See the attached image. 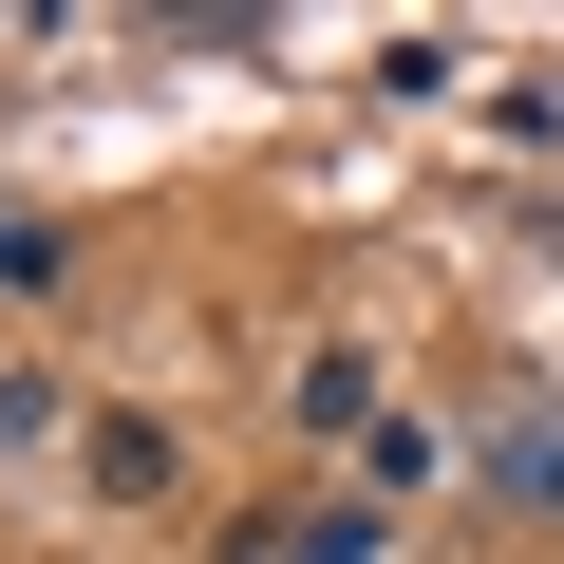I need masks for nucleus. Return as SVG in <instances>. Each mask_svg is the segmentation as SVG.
I'll list each match as a JSON object with an SVG mask.
<instances>
[{"mask_svg":"<svg viewBox=\"0 0 564 564\" xmlns=\"http://www.w3.org/2000/svg\"><path fill=\"white\" fill-rule=\"evenodd\" d=\"M470 470H489V508H527V527H545V508H564V414H489V452H470Z\"/></svg>","mask_w":564,"mask_h":564,"instance_id":"obj_1","label":"nucleus"},{"mask_svg":"<svg viewBox=\"0 0 564 564\" xmlns=\"http://www.w3.org/2000/svg\"><path fill=\"white\" fill-rule=\"evenodd\" d=\"M76 452H95V489H113V508H151V489H170V433H151V414H95Z\"/></svg>","mask_w":564,"mask_h":564,"instance_id":"obj_2","label":"nucleus"},{"mask_svg":"<svg viewBox=\"0 0 564 564\" xmlns=\"http://www.w3.org/2000/svg\"><path fill=\"white\" fill-rule=\"evenodd\" d=\"M302 433H377V358H302Z\"/></svg>","mask_w":564,"mask_h":564,"instance_id":"obj_3","label":"nucleus"},{"mask_svg":"<svg viewBox=\"0 0 564 564\" xmlns=\"http://www.w3.org/2000/svg\"><path fill=\"white\" fill-rule=\"evenodd\" d=\"M226 564H358V508H302V527H263V545H226Z\"/></svg>","mask_w":564,"mask_h":564,"instance_id":"obj_4","label":"nucleus"}]
</instances>
